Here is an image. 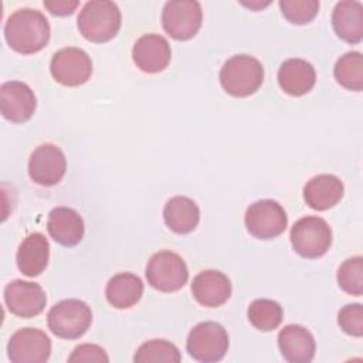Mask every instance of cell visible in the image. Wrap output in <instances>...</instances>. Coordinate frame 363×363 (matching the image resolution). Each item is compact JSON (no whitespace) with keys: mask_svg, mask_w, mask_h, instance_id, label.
Here are the masks:
<instances>
[{"mask_svg":"<svg viewBox=\"0 0 363 363\" xmlns=\"http://www.w3.org/2000/svg\"><path fill=\"white\" fill-rule=\"evenodd\" d=\"M4 38L16 52H38L48 44L50 23L35 9H18L6 21Z\"/></svg>","mask_w":363,"mask_h":363,"instance_id":"cell-1","label":"cell"},{"mask_svg":"<svg viewBox=\"0 0 363 363\" xmlns=\"http://www.w3.org/2000/svg\"><path fill=\"white\" fill-rule=\"evenodd\" d=\"M77 23L79 33L88 41L106 43L118 34L122 16L116 3L108 0H92L84 4Z\"/></svg>","mask_w":363,"mask_h":363,"instance_id":"cell-2","label":"cell"},{"mask_svg":"<svg viewBox=\"0 0 363 363\" xmlns=\"http://www.w3.org/2000/svg\"><path fill=\"white\" fill-rule=\"evenodd\" d=\"M264 81L262 64L247 54L228 58L220 69V84L231 96L245 98L258 91Z\"/></svg>","mask_w":363,"mask_h":363,"instance_id":"cell-3","label":"cell"},{"mask_svg":"<svg viewBox=\"0 0 363 363\" xmlns=\"http://www.w3.org/2000/svg\"><path fill=\"white\" fill-rule=\"evenodd\" d=\"M289 240L296 254L315 259L329 251L332 245V230L322 217L306 216L292 225Z\"/></svg>","mask_w":363,"mask_h":363,"instance_id":"cell-4","label":"cell"},{"mask_svg":"<svg viewBox=\"0 0 363 363\" xmlns=\"http://www.w3.org/2000/svg\"><path fill=\"white\" fill-rule=\"evenodd\" d=\"M48 329L61 339L74 340L85 335L92 323L91 308L79 299H62L47 315Z\"/></svg>","mask_w":363,"mask_h":363,"instance_id":"cell-5","label":"cell"},{"mask_svg":"<svg viewBox=\"0 0 363 363\" xmlns=\"http://www.w3.org/2000/svg\"><path fill=\"white\" fill-rule=\"evenodd\" d=\"M228 333L217 322H200L187 336L186 350L189 354L203 363L220 362L228 350Z\"/></svg>","mask_w":363,"mask_h":363,"instance_id":"cell-6","label":"cell"},{"mask_svg":"<svg viewBox=\"0 0 363 363\" xmlns=\"http://www.w3.org/2000/svg\"><path fill=\"white\" fill-rule=\"evenodd\" d=\"M149 285L160 292H176L189 279V269L183 258L173 251H159L150 257L146 265Z\"/></svg>","mask_w":363,"mask_h":363,"instance_id":"cell-7","label":"cell"},{"mask_svg":"<svg viewBox=\"0 0 363 363\" xmlns=\"http://www.w3.org/2000/svg\"><path fill=\"white\" fill-rule=\"evenodd\" d=\"M201 21V6L194 0H170L162 11L163 30L177 41L193 38L199 33Z\"/></svg>","mask_w":363,"mask_h":363,"instance_id":"cell-8","label":"cell"},{"mask_svg":"<svg viewBox=\"0 0 363 363\" xmlns=\"http://www.w3.org/2000/svg\"><path fill=\"white\" fill-rule=\"evenodd\" d=\"M244 221L252 237L259 240H272L285 231L288 225V216L278 201L262 199L250 204L245 211Z\"/></svg>","mask_w":363,"mask_h":363,"instance_id":"cell-9","label":"cell"},{"mask_svg":"<svg viewBox=\"0 0 363 363\" xmlns=\"http://www.w3.org/2000/svg\"><path fill=\"white\" fill-rule=\"evenodd\" d=\"M50 71L58 84L78 86L91 78L92 61L82 48L65 47L52 55Z\"/></svg>","mask_w":363,"mask_h":363,"instance_id":"cell-10","label":"cell"},{"mask_svg":"<svg viewBox=\"0 0 363 363\" xmlns=\"http://www.w3.org/2000/svg\"><path fill=\"white\" fill-rule=\"evenodd\" d=\"M7 354L14 363H45L51 354V340L40 329L23 328L11 335Z\"/></svg>","mask_w":363,"mask_h":363,"instance_id":"cell-11","label":"cell"},{"mask_svg":"<svg viewBox=\"0 0 363 363\" xmlns=\"http://www.w3.org/2000/svg\"><path fill=\"white\" fill-rule=\"evenodd\" d=\"M65 170V155L52 143L40 145L30 156L28 174L30 179L40 186H55L62 180Z\"/></svg>","mask_w":363,"mask_h":363,"instance_id":"cell-12","label":"cell"},{"mask_svg":"<svg viewBox=\"0 0 363 363\" xmlns=\"http://www.w3.org/2000/svg\"><path fill=\"white\" fill-rule=\"evenodd\" d=\"M4 302L13 315L34 318L44 311L47 295L41 285L35 282L14 279L4 288Z\"/></svg>","mask_w":363,"mask_h":363,"instance_id":"cell-13","label":"cell"},{"mask_svg":"<svg viewBox=\"0 0 363 363\" xmlns=\"http://www.w3.org/2000/svg\"><path fill=\"white\" fill-rule=\"evenodd\" d=\"M37 106L33 89L20 81H9L0 86V111L1 115L13 122L23 123L28 121Z\"/></svg>","mask_w":363,"mask_h":363,"instance_id":"cell-14","label":"cell"},{"mask_svg":"<svg viewBox=\"0 0 363 363\" xmlns=\"http://www.w3.org/2000/svg\"><path fill=\"white\" fill-rule=\"evenodd\" d=\"M132 58L140 71L157 74L169 65L172 50L164 37L159 34H145L136 40L132 48Z\"/></svg>","mask_w":363,"mask_h":363,"instance_id":"cell-15","label":"cell"},{"mask_svg":"<svg viewBox=\"0 0 363 363\" xmlns=\"http://www.w3.org/2000/svg\"><path fill=\"white\" fill-rule=\"evenodd\" d=\"M191 294L200 305L217 308L230 299L231 282L225 274L217 269H206L193 278Z\"/></svg>","mask_w":363,"mask_h":363,"instance_id":"cell-16","label":"cell"},{"mask_svg":"<svg viewBox=\"0 0 363 363\" xmlns=\"http://www.w3.org/2000/svg\"><path fill=\"white\" fill-rule=\"evenodd\" d=\"M278 347L289 363H309L315 356L313 335L301 325H286L278 333Z\"/></svg>","mask_w":363,"mask_h":363,"instance_id":"cell-17","label":"cell"},{"mask_svg":"<svg viewBox=\"0 0 363 363\" xmlns=\"http://www.w3.org/2000/svg\"><path fill=\"white\" fill-rule=\"evenodd\" d=\"M50 237L64 247H74L84 237V220L78 211L71 207H55L50 211L47 220Z\"/></svg>","mask_w":363,"mask_h":363,"instance_id":"cell-18","label":"cell"},{"mask_svg":"<svg viewBox=\"0 0 363 363\" xmlns=\"http://www.w3.org/2000/svg\"><path fill=\"white\" fill-rule=\"evenodd\" d=\"M316 82V72L311 62L301 58L284 61L278 69V84L291 96H302L312 91Z\"/></svg>","mask_w":363,"mask_h":363,"instance_id":"cell-19","label":"cell"},{"mask_svg":"<svg viewBox=\"0 0 363 363\" xmlns=\"http://www.w3.org/2000/svg\"><path fill=\"white\" fill-rule=\"evenodd\" d=\"M345 187L335 174H318L306 182L303 187L305 203L318 211L329 210L343 197Z\"/></svg>","mask_w":363,"mask_h":363,"instance_id":"cell-20","label":"cell"},{"mask_svg":"<svg viewBox=\"0 0 363 363\" xmlns=\"http://www.w3.org/2000/svg\"><path fill=\"white\" fill-rule=\"evenodd\" d=\"M50 258V244L44 234L31 233L20 244L16 255L17 267L26 277L34 278L40 275Z\"/></svg>","mask_w":363,"mask_h":363,"instance_id":"cell-21","label":"cell"},{"mask_svg":"<svg viewBox=\"0 0 363 363\" xmlns=\"http://www.w3.org/2000/svg\"><path fill=\"white\" fill-rule=\"evenodd\" d=\"M332 26L340 40L359 44L363 38V4L356 0L336 3L332 13Z\"/></svg>","mask_w":363,"mask_h":363,"instance_id":"cell-22","label":"cell"},{"mask_svg":"<svg viewBox=\"0 0 363 363\" xmlns=\"http://www.w3.org/2000/svg\"><path fill=\"white\" fill-rule=\"evenodd\" d=\"M164 224L176 234L191 233L200 220L199 206L186 196H174L164 204Z\"/></svg>","mask_w":363,"mask_h":363,"instance_id":"cell-23","label":"cell"},{"mask_svg":"<svg viewBox=\"0 0 363 363\" xmlns=\"http://www.w3.org/2000/svg\"><path fill=\"white\" fill-rule=\"evenodd\" d=\"M143 295L142 279L130 272L113 275L105 288L108 302L116 309H128L139 302Z\"/></svg>","mask_w":363,"mask_h":363,"instance_id":"cell-24","label":"cell"},{"mask_svg":"<svg viewBox=\"0 0 363 363\" xmlns=\"http://www.w3.org/2000/svg\"><path fill=\"white\" fill-rule=\"evenodd\" d=\"M333 75L336 82L349 89L360 92L363 89V55L359 51L343 54L335 64Z\"/></svg>","mask_w":363,"mask_h":363,"instance_id":"cell-25","label":"cell"},{"mask_svg":"<svg viewBox=\"0 0 363 363\" xmlns=\"http://www.w3.org/2000/svg\"><path fill=\"white\" fill-rule=\"evenodd\" d=\"M247 316L250 323L261 330V332H271L277 329L284 318L282 306L272 299H255L250 303Z\"/></svg>","mask_w":363,"mask_h":363,"instance_id":"cell-26","label":"cell"},{"mask_svg":"<svg viewBox=\"0 0 363 363\" xmlns=\"http://www.w3.org/2000/svg\"><path fill=\"white\" fill-rule=\"evenodd\" d=\"M182 354L176 345L164 339H153L142 343L135 356L133 362L136 363H150V362H166V363H179Z\"/></svg>","mask_w":363,"mask_h":363,"instance_id":"cell-27","label":"cell"},{"mask_svg":"<svg viewBox=\"0 0 363 363\" xmlns=\"http://www.w3.org/2000/svg\"><path fill=\"white\" fill-rule=\"evenodd\" d=\"M336 279L342 291L360 296L363 294V258L356 255L345 259L337 268Z\"/></svg>","mask_w":363,"mask_h":363,"instance_id":"cell-28","label":"cell"},{"mask_svg":"<svg viewBox=\"0 0 363 363\" xmlns=\"http://www.w3.org/2000/svg\"><path fill=\"white\" fill-rule=\"evenodd\" d=\"M282 16L292 24H306L312 21L319 10L318 0H281Z\"/></svg>","mask_w":363,"mask_h":363,"instance_id":"cell-29","label":"cell"},{"mask_svg":"<svg viewBox=\"0 0 363 363\" xmlns=\"http://www.w3.org/2000/svg\"><path fill=\"white\" fill-rule=\"evenodd\" d=\"M340 329L354 337L363 336V306L362 303L345 305L337 313Z\"/></svg>","mask_w":363,"mask_h":363,"instance_id":"cell-30","label":"cell"},{"mask_svg":"<svg viewBox=\"0 0 363 363\" xmlns=\"http://www.w3.org/2000/svg\"><path fill=\"white\" fill-rule=\"evenodd\" d=\"M68 362L69 363H75V362L77 363H82V362H85V363H89V362H98V363L104 362V363H106V362H109V357L101 346L91 345V343H84V345L77 346L72 350V353L68 357Z\"/></svg>","mask_w":363,"mask_h":363,"instance_id":"cell-31","label":"cell"},{"mask_svg":"<svg viewBox=\"0 0 363 363\" xmlns=\"http://www.w3.org/2000/svg\"><path fill=\"white\" fill-rule=\"evenodd\" d=\"M77 0H45L44 7L54 16H69L78 7Z\"/></svg>","mask_w":363,"mask_h":363,"instance_id":"cell-32","label":"cell"}]
</instances>
